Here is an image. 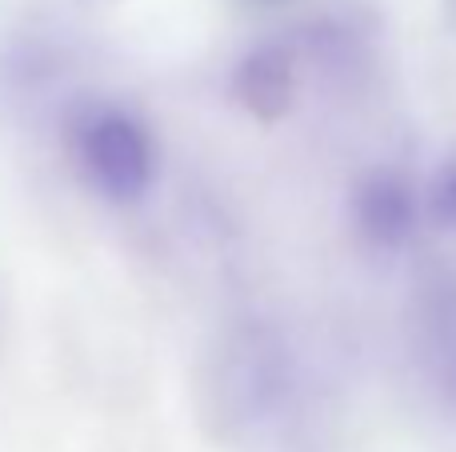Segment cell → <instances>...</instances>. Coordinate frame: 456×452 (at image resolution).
Listing matches in <instances>:
<instances>
[{"mask_svg": "<svg viewBox=\"0 0 456 452\" xmlns=\"http://www.w3.org/2000/svg\"><path fill=\"white\" fill-rule=\"evenodd\" d=\"M213 432L244 452H305L324 432L329 397L308 344L265 309L224 320L200 357Z\"/></svg>", "mask_w": 456, "mask_h": 452, "instance_id": "1", "label": "cell"}, {"mask_svg": "<svg viewBox=\"0 0 456 452\" xmlns=\"http://www.w3.org/2000/svg\"><path fill=\"white\" fill-rule=\"evenodd\" d=\"M61 157L77 184L112 213H133L160 184L152 125L117 96H72L56 112Z\"/></svg>", "mask_w": 456, "mask_h": 452, "instance_id": "2", "label": "cell"}, {"mask_svg": "<svg viewBox=\"0 0 456 452\" xmlns=\"http://www.w3.org/2000/svg\"><path fill=\"white\" fill-rule=\"evenodd\" d=\"M404 349L428 405L456 424V269L441 264L417 280L404 312Z\"/></svg>", "mask_w": 456, "mask_h": 452, "instance_id": "3", "label": "cell"}, {"mask_svg": "<svg viewBox=\"0 0 456 452\" xmlns=\"http://www.w3.org/2000/svg\"><path fill=\"white\" fill-rule=\"evenodd\" d=\"M420 216V184L396 165H369L348 189V224L372 256H401L417 240Z\"/></svg>", "mask_w": 456, "mask_h": 452, "instance_id": "4", "label": "cell"}, {"mask_svg": "<svg viewBox=\"0 0 456 452\" xmlns=\"http://www.w3.org/2000/svg\"><path fill=\"white\" fill-rule=\"evenodd\" d=\"M232 96L252 120L281 125L300 96V52L281 40L252 44L232 64Z\"/></svg>", "mask_w": 456, "mask_h": 452, "instance_id": "5", "label": "cell"}, {"mask_svg": "<svg viewBox=\"0 0 456 452\" xmlns=\"http://www.w3.org/2000/svg\"><path fill=\"white\" fill-rule=\"evenodd\" d=\"M69 56L45 36H12L0 44V104L24 112L53 96L69 72Z\"/></svg>", "mask_w": 456, "mask_h": 452, "instance_id": "6", "label": "cell"}, {"mask_svg": "<svg viewBox=\"0 0 456 452\" xmlns=\"http://www.w3.org/2000/svg\"><path fill=\"white\" fill-rule=\"evenodd\" d=\"M420 205H425V216L436 229L456 232V152L433 168L428 184L420 189Z\"/></svg>", "mask_w": 456, "mask_h": 452, "instance_id": "7", "label": "cell"}, {"mask_svg": "<svg viewBox=\"0 0 456 452\" xmlns=\"http://www.w3.org/2000/svg\"><path fill=\"white\" fill-rule=\"evenodd\" d=\"M256 4H276V0H256Z\"/></svg>", "mask_w": 456, "mask_h": 452, "instance_id": "8", "label": "cell"}]
</instances>
